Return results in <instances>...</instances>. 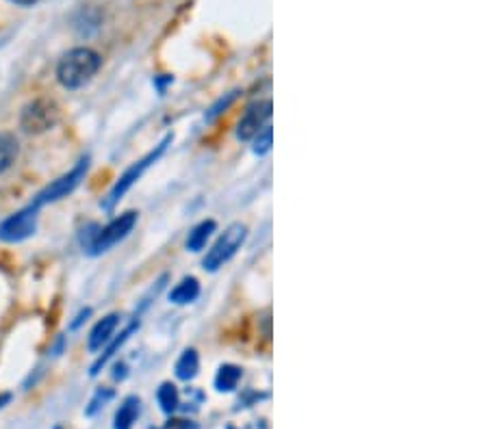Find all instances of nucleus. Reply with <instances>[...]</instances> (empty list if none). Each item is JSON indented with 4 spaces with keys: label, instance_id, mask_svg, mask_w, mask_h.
I'll use <instances>...</instances> for the list:
<instances>
[{
    "label": "nucleus",
    "instance_id": "nucleus-2",
    "mask_svg": "<svg viewBox=\"0 0 488 429\" xmlns=\"http://www.w3.org/2000/svg\"><path fill=\"white\" fill-rule=\"evenodd\" d=\"M137 224V213H124L120 217H115L111 224H107L104 228H96V232H91L90 239L83 241V246L91 256H98V254L109 252L115 243H120L122 239L131 235L133 228Z\"/></svg>",
    "mask_w": 488,
    "mask_h": 429
},
{
    "label": "nucleus",
    "instance_id": "nucleus-9",
    "mask_svg": "<svg viewBox=\"0 0 488 429\" xmlns=\"http://www.w3.org/2000/svg\"><path fill=\"white\" fill-rule=\"evenodd\" d=\"M118 323H120V317L115 315V312H113V315L102 317L101 321H98L94 326V330L90 332V343H87V347H90V351H94V353L101 351L102 347L113 339L115 330H118Z\"/></svg>",
    "mask_w": 488,
    "mask_h": 429
},
{
    "label": "nucleus",
    "instance_id": "nucleus-1",
    "mask_svg": "<svg viewBox=\"0 0 488 429\" xmlns=\"http://www.w3.org/2000/svg\"><path fill=\"white\" fill-rule=\"evenodd\" d=\"M102 66V57L91 48H74L57 63V80L66 89H80L96 77Z\"/></svg>",
    "mask_w": 488,
    "mask_h": 429
},
{
    "label": "nucleus",
    "instance_id": "nucleus-20",
    "mask_svg": "<svg viewBox=\"0 0 488 429\" xmlns=\"http://www.w3.org/2000/svg\"><path fill=\"white\" fill-rule=\"evenodd\" d=\"M11 3L16 5H22V7H31V5L37 3V0H11Z\"/></svg>",
    "mask_w": 488,
    "mask_h": 429
},
{
    "label": "nucleus",
    "instance_id": "nucleus-18",
    "mask_svg": "<svg viewBox=\"0 0 488 429\" xmlns=\"http://www.w3.org/2000/svg\"><path fill=\"white\" fill-rule=\"evenodd\" d=\"M252 141H254V154L263 156V154H267L271 150V141H274V131H271L270 126H267V129L260 132V135H257L252 139Z\"/></svg>",
    "mask_w": 488,
    "mask_h": 429
},
{
    "label": "nucleus",
    "instance_id": "nucleus-22",
    "mask_svg": "<svg viewBox=\"0 0 488 429\" xmlns=\"http://www.w3.org/2000/svg\"><path fill=\"white\" fill-rule=\"evenodd\" d=\"M226 429H235V427H232V425H228V427H226Z\"/></svg>",
    "mask_w": 488,
    "mask_h": 429
},
{
    "label": "nucleus",
    "instance_id": "nucleus-16",
    "mask_svg": "<svg viewBox=\"0 0 488 429\" xmlns=\"http://www.w3.org/2000/svg\"><path fill=\"white\" fill-rule=\"evenodd\" d=\"M241 380V369L235 367V364H224V367H219L217 375H215V388H217L219 392H232L239 384Z\"/></svg>",
    "mask_w": 488,
    "mask_h": 429
},
{
    "label": "nucleus",
    "instance_id": "nucleus-11",
    "mask_svg": "<svg viewBox=\"0 0 488 429\" xmlns=\"http://www.w3.org/2000/svg\"><path fill=\"white\" fill-rule=\"evenodd\" d=\"M139 326V323H133V326H129V328H126L124 330V332H122L120 334V339H115V340H109V343L107 345H104V347H107V350H104L102 351V356L101 358H98V361L94 362V364H91V371H90V373L91 375H98V373H101V371H102V367H104V364H107L109 361H111V358L115 356V351H118L120 350V347L122 345H124L126 343V340H129V336L133 334V332H135V328Z\"/></svg>",
    "mask_w": 488,
    "mask_h": 429
},
{
    "label": "nucleus",
    "instance_id": "nucleus-21",
    "mask_svg": "<svg viewBox=\"0 0 488 429\" xmlns=\"http://www.w3.org/2000/svg\"><path fill=\"white\" fill-rule=\"evenodd\" d=\"M9 399H11L9 395H5V397H0V408H3V403H5V402H9Z\"/></svg>",
    "mask_w": 488,
    "mask_h": 429
},
{
    "label": "nucleus",
    "instance_id": "nucleus-7",
    "mask_svg": "<svg viewBox=\"0 0 488 429\" xmlns=\"http://www.w3.org/2000/svg\"><path fill=\"white\" fill-rule=\"evenodd\" d=\"M37 211L39 208L31 204L5 219V222L0 224V241L20 243L35 235V230H37Z\"/></svg>",
    "mask_w": 488,
    "mask_h": 429
},
{
    "label": "nucleus",
    "instance_id": "nucleus-19",
    "mask_svg": "<svg viewBox=\"0 0 488 429\" xmlns=\"http://www.w3.org/2000/svg\"><path fill=\"white\" fill-rule=\"evenodd\" d=\"M111 397H113V392H111V391H98V392H96V397L91 399L90 408H87V414H90V416H91V414H96V413H98V408H101L102 403H107Z\"/></svg>",
    "mask_w": 488,
    "mask_h": 429
},
{
    "label": "nucleus",
    "instance_id": "nucleus-23",
    "mask_svg": "<svg viewBox=\"0 0 488 429\" xmlns=\"http://www.w3.org/2000/svg\"><path fill=\"white\" fill-rule=\"evenodd\" d=\"M55 429H61V427H55Z\"/></svg>",
    "mask_w": 488,
    "mask_h": 429
},
{
    "label": "nucleus",
    "instance_id": "nucleus-3",
    "mask_svg": "<svg viewBox=\"0 0 488 429\" xmlns=\"http://www.w3.org/2000/svg\"><path fill=\"white\" fill-rule=\"evenodd\" d=\"M59 107L50 98H35L22 109L20 126L28 135H42V132L55 129L59 121Z\"/></svg>",
    "mask_w": 488,
    "mask_h": 429
},
{
    "label": "nucleus",
    "instance_id": "nucleus-17",
    "mask_svg": "<svg viewBox=\"0 0 488 429\" xmlns=\"http://www.w3.org/2000/svg\"><path fill=\"white\" fill-rule=\"evenodd\" d=\"M156 399H159V405H161L163 413H167V414H172L180 403L176 386L170 384V382H167V384H161L159 391H156Z\"/></svg>",
    "mask_w": 488,
    "mask_h": 429
},
{
    "label": "nucleus",
    "instance_id": "nucleus-6",
    "mask_svg": "<svg viewBox=\"0 0 488 429\" xmlns=\"http://www.w3.org/2000/svg\"><path fill=\"white\" fill-rule=\"evenodd\" d=\"M87 167H90V161L83 159V161H79L77 167H74V170H69L66 176H61V178H57L55 183L48 184V187H46L42 194L37 195V198L33 200V206L35 208H39V206H44V204H50V202H57V200H61V198H66V195L72 194L74 189L79 187L80 181H83L85 178V173H87Z\"/></svg>",
    "mask_w": 488,
    "mask_h": 429
},
{
    "label": "nucleus",
    "instance_id": "nucleus-10",
    "mask_svg": "<svg viewBox=\"0 0 488 429\" xmlns=\"http://www.w3.org/2000/svg\"><path fill=\"white\" fill-rule=\"evenodd\" d=\"M139 413H142V402H139V397H126L118 408V413H115L113 429H133Z\"/></svg>",
    "mask_w": 488,
    "mask_h": 429
},
{
    "label": "nucleus",
    "instance_id": "nucleus-13",
    "mask_svg": "<svg viewBox=\"0 0 488 429\" xmlns=\"http://www.w3.org/2000/svg\"><path fill=\"white\" fill-rule=\"evenodd\" d=\"M200 295V282L196 277H185L183 282L176 284L170 293V301L174 304H191Z\"/></svg>",
    "mask_w": 488,
    "mask_h": 429
},
{
    "label": "nucleus",
    "instance_id": "nucleus-8",
    "mask_svg": "<svg viewBox=\"0 0 488 429\" xmlns=\"http://www.w3.org/2000/svg\"><path fill=\"white\" fill-rule=\"evenodd\" d=\"M271 113H274V104H271V100L252 104V107L243 113L239 124H237V137H239L241 141H252L254 137L260 135V132L270 126Z\"/></svg>",
    "mask_w": 488,
    "mask_h": 429
},
{
    "label": "nucleus",
    "instance_id": "nucleus-14",
    "mask_svg": "<svg viewBox=\"0 0 488 429\" xmlns=\"http://www.w3.org/2000/svg\"><path fill=\"white\" fill-rule=\"evenodd\" d=\"M215 230H217V224L211 222V219H208V222L197 224L196 228L189 232V236H187V249H189V252H200V249H205L207 241L211 239Z\"/></svg>",
    "mask_w": 488,
    "mask_h": 429
},
{
    "label": "nucleus",
    "instance_id": "nucleus-12",
    "mask_svg": "<svg viewBox=\"0 0 488 429\" xmlns=\"http://www.w3.org/2000/svg\"><path fill=\"white\" fill-rule=\"evenodd\" d=\"M17 154H20L17 139L9 132H0V173H5L16 163Z\"/></svg>",
    "mask_w": 488,
    "mask_h": 429
},
{
    "label": "nucleus",
    "instance_id": "nucleus-4",
    "mask_svg": "<svg viewBox=\"0 0 488 429\" xmlns=\"http://www.w3.org/2000/svg\"><path fill=\"white\" fill-rule=\"evenodd\" d=\"M246 236L248 228L243 224L228 225V228L224 230V235L215 241V246L208 249L205 260H202L205 269L217 271L219 267H224V263H228V260L235 256L237 249H241L243 243H246Z\"/></svg>",
    "mask_w": 488,
    "mask_h": 429
},
{
    "label": "nucleus",
    "instance_id": "nucleus-5",
    "mask_svg": "<svg viewBox=\"0 0 488 429\" xmlns=\"http://www.w3.org/2000/svg\"><path fill=\"white\" fill-rule=\"evenodd\" d=\"M172 141V135H167L165 139H163V141L159 143V146H156L153 152H148L146 156H143L142 161H137L135 165H131L129 170H126L124 173H122L120 176V181L115 183V187L111 189V194H109V198L107 202H104V208H113L115 204H118V202L122 200V195L126 194V191H129L133 184H135L139 178L143 176V172L148 170L150 165L156 163V161H159V156L165 152V148H167V143Z\"/></svg>",
    "mask_w": 488,
    "mask_h": 429
},
{
    "label": "nucleus",
    "instance_id": "nucleus-15",
    "mask_svg": "<svg viewBox=\"0 0 488 429\" xmlns=\"http://www.w3.org/2000/svg\"><path fill=\"white\" fill-rule=\"evenodd\" d=\"M197 369H200V358H197L196 350L183 351V356L178 358L176 367H174V371H176V378L183 382L194 380L197 375Z\"/></svg>",
    "mask_w": 488,
    "mask_h": 429
}]
</instances>
